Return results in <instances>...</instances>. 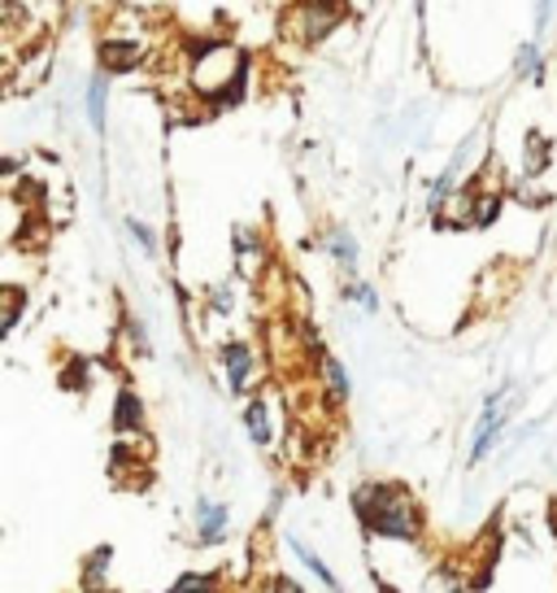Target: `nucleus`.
<instances>
[{
    "instance_id": "nucleus-1",
    "label": "nucleus",
    "mask_w": 557,
    "mask_h": 593,
    "mask_svg": "<svg viewBox=\"0 0 557 593\" xmlns=\"http://www.w3.org/2000/svg\"><path fill=\"white\" fill-rule=\"evenodd\" d=\"M353 516H357L361 532L370 541H406V545H414V541H422V528H427L422 502L397 480H361L353 489Z\"/></svg>"
},
{
    "instance_id": "nucleus-2",
    "label": "nucleus",
    "mask_w": 557,
    "mask_h": 593,
    "mask_svg": "<svg viewBox=\"0 0 557 593\" xmlns=\"http://www.w3.org/2000/svg\"><path fill=\"white\" fill-rule=\"evenodd\" d=\"M188 79H192V87L206 96L209 105H218V110L240 105L244 101V87H249V58L235 44L206 40V44L192 49Z\"/></svg>"
},
{
    "instance_id": "nucleus-3",
    "label": "nucleus",
    "mask_w": 557,
    "mask_h": 593,
    "mask_svg": "<svg viewBox=\"0 0 557 593\" xmlns=\"http://www.w3.org/2000/svg\"><path fill=\"white\" fill-rule=\"evenodd\" d=\"M345 13H348L345 0H301L292 9V18H287V35L296 44H323L345 22Z\"/></svg>"
},
{
    "instance_id": "nucleus-4",
    "label": "nucleus",
    "mask_w": 557,
    "mask_h": 593,
    "mask_svg": "<svg viewBox=\"0 0 557 593\" xmlns=\"http://www.w3.org/2000/svg\"><path fill=\"white\" fill-rule=\"evenodd\" d=\"M218 363H222V375H227V393L231 397H253V388H258V375H262V363H258V350H253V341H244V336H231V341H222L218 345Z\"/></svg>"
},
{
    "instance_id": "nucleus-5",
    "label": "nucleus",
    "mask_w": 557,
    "mask_h": 593,
    "mask_svg": "<svg viewBox=\"0 0 557 593\" xmlns=\"http://www.w3.org/2000/svg\"><path fill=\"white\" fill-rule=\"evenodd\" d=\"M509 397H514V384H505V388H496L492 397L484 402V415H480V424H475V437H471V467H480L487 454L496 449L501 441V433H505V424H509Z\"/></svg>"
},
{
    "instance_id": "nucleus-6",
    "label": "nucleus",
    "mask_w": 557,
    "mask_h": 593,
    "mask_svg": "<svg viewBox=\"0 0 557 593\" xmlns=\"http://www.w3.org/2000/svg\"><path fill=\"white\" fill-rule=\"evenodd\" d=\"M96 62H101V71L109 74V79L114 74H132L148 62V40L144 35H101Z\"/></svg>"
},
{
    "instance_id": "nucleus-7",
    "label": "nucleus",
    "mask_w": 557,
    "mask_h": 593,
    "mask_svg": "<svg viewBox=\"0 0 557 593\" xmlns=\"http://www.w3.org/2000/svg\"><path fill=\"white\" fill-rule=\"evenodd\" d=\"M192 528H197V545H201V550L227 545V537H231V507L218 502V498H197Z\"/></svg>"
},
{
    "instance_id": "nucleus-8",
    "label": "nucleus",
    "mask_w": 557,
    "mask_h": 593,
    "mask_svg": "<svg viewBox=\"0 0 557 593\" xmlns=\"http://www.w3.org/2000/svg\"><path fill=\"white\" fill-rule=\"evenodd\" d=\"M231 253H235V271H240L244 280H258V275H262V267H266V240H262L258 227L235 222V227H231Z\"/></svg>"
},
{
    "instance_id": "nucleus-9",
    "label": "nucleus",
    "mask_w": 557,
    "mask_h": 593,
    "mask_svg": "<svg viewBox=\"0 0 557 593\" xmlns=\"http://www.w3.org/2000/svg\"><path fill=\"white\" fill-rule=\"evenodd\" d=\"M318 388H323V397H327V406L332 410H340V406H348V397H353V379H348V367L336 358V354H318Z\"/></svg>"
},
{
    "instance_id": "nucleus-10",
    "label": "nucleus",
    "mask_w": 557,
    "mask_h": 593,
    "mask_svg": "<svg viewBox=\"0 0 557 593\" xmlns=\"http://www.w3.org/2000/svg\"><path fill=\"white\" fill-rule=\"evenodd\" d=\"M109 428L118 437H139L148 428V410H144V397H139L136 388H118L114 410H109Z\"/></svg>"
},
{
    "instance_id": "nucleus-11",
    "label": "nucleus",
    "mask_w": 557,
    "mask_h": 593,
    "mask_svg": "<svg viewBox=\"0 0 557 593\" xmlns=\"http://www.w3.org/2000/svg\"><path fill=\"white\" fill-rule=\"evenodd\" d=\"M244 433L258 449H271L275 445V419H271V397L266 393H253L244 397Z\"/></svg>"
},
{
    "instance_id": "nucleus-12",
    "label": "nucleus",
    "mask_w": 557,
    "mask_h": 593,
    "mask_svg": "<svg viewBox=\"0 0 557 593\" xmlns=\"http://www.w3.org/2000/svg\"><path fill=\"white\" fill-rule=\"evenodd\" d=\"M323 253L345 271V280H357V267H361V249H357V236L348 227H332L323 236Z\"/></svg>"
},
{
    "instance_id": "nucleus-13",
    "label": "nucleus",
    "mask_w": 557,
    "mask_h": 593,
    "mask_svg": "<svg viewBox=\"0 0 557 593\" xmlns=\"http://www.w3.org/2000/svg\"><path fill=\"white\" fill-rule=\"evenodd\" d=\"M287 550L296 554V563H301V568H305V572H309V576H314L323 590H327V593H345V585L336 581V572L323 563V554H318V550H309V545H305L301 537H292V532H287Z\"/></svg>"
},
{
    "instance_id": "nucleus-14",
    "label": "nucleus",
    "mask_w": 557,
    "mask_h": 593,
    "mask_svg": "<svg viewBox=\"0 0 557 593\" xmlns=\"http://www.w3.org/2000/svg\"><path fill=\"white\" fill-rule=\"evenodd\" d=\"M109 568H114V545H109V541L96 545V550H87V559H83V568H78V585H83V593H105Z\"/></svg>"
},
{
    "instance_id": "nucleus-15",
    "label": "nucleus",
    "mask_w": 557,
    "mask_h": 593,
    "mask_svg": "<svg viewBox=\"0 0 557 593\" xmlns=\"http://www.w3.org/2000/svg\"><path fill=\"white\" fill-rule=\"evenodd\" d=\"M105 118H109V74L96 71L87 83V123L92 132H105Z\"/></svg>"
},
{
    "instance_id": "nucleus-16",
    "label": "nucleus",
    "mask_w": 557,
    "mask_h": 593,
    "mask_svg": "<svg viewBox=\"0 0 557 593\" xmlns=\"http://www.w3.org/2000/svg\"><path fill=\"white\" fill-rule=\"evenodd\" d=\"M166 593H222V576L218 572H179Z\"/></svg>"
},
{
    "instance_id": "nucleus-17",
    "label": "nucleus",
    "mask_w": 557,
    "mask_h": 593,
    "mask_svg": "<svg viewBox=\"0 0 557 593\" xmlns=\"http://www.w3.org/2000/svg\"><path fill=\"white\" fill-rule=\"evenodd\" d=\"M501 210H505V197L501 193H484V184H480L475 210H471V227H492V222L501 219Z\"/></svg>"
},
{
    "instance_id": "nucleus-18",
    "label": "nucleus",
    "mask_w": 557,
    "mask_h": 593,
    "mask_svg": "<svg viewBox=\"0 0 557 593\" xmlns=\"http://www.w3.org/2000/svg\"><path fill=\"white\" fill-rule=\"evenodd\" d=\"M514 74L518 79H540L545 74V58H540V44L536 40H523V49L514 53Z\"/></svg>"
},
{
    "instance_id": "nucleus-19",
    "label": "nucleus",
    "mask_w": 557,
    "mask_h": 593,
    "mask_svg": "<svg viewBox=\"0 0 557 593\" xmlns=\"http://www.w3.org/2000/svg\"><path fill=\"white\" fill-rule=\"evenodd\" d=\"M340 296L353 301V305H361L366 314L379 310V293H375V284H366V280H345V284H340Z\"/></svg>"
},
{
    "instance_id": "nucleus-20",
    "label": "nucleus",
    "mask_w": 557,
    "mask_h": 593,
    "mask_svg": "<svg viewBox=\"0 0 557 593\" xmlns=\"http://www.w3.org/2000/svg\"><path fill=\"white\" fill-rule=\"evenodd\" d=\"M462 590H471V576H462V572H453V568L427 576V593H462Z\"/></svg>"
},
{
    "instance_id": "nucleus-21",
    "label": "nucleus",
    "mask_w": 557,
    "mask_h": 593,
    "mask_svg": "<svg viewBox=\"0 0 557 593\" xmlns=\"http://www.w3.org/2000/svg\"><path fill=\"white\" fill-rule=\"evenodd\" d=\"M549 153H554V148H549V141H545L540 132H532V136H527V175H532V179L549 166Z\"/></svg>"
},
{
    "instance_id": "nucleus-22",
    "label": "nucleus",
    "mask_w": 557,
    "mask_h": 593,
    "mask_svg": "<svg viewBox=\"0 0 557 593\" xmlns=\"http://www.w3.org/2000/svg\"><path fill=\"white\" fill-rule=\"evenodd\" d=\"M206 305L213 314H231V310H235V284H209Z\"/></svg>"
},
{
    "instance_id": "nucleus-23",
    "label": "nucleus",
    "mask_w": 557,
    "mask_h": 593,
    "mask_svg": "<svg viewBox=\"0 0 557 593\" xmlns=\"http://www.w3.org/2000/svg\"><path fill=\"white\" fill-rule=\"evenodd\" d=\"M87 363H83V358H74V363H70L66 371H62V388H74V393H87V388H92V375H87Z\"/></svg>"
},
{
    "instance_id": "nucleus-24",
    "label": "nucleus",
    "mask_w": 557,
    "mask_h": 593,
    "mask_svg": "<svg viewBox=\"0 0 557 593\" xmlns=\"http://www.w3.org/2000/svg\"><path fill=\"white\" fill-rule=\"evenodd\" d=\"M127 231H132V240L139 245V253H144V258H153V253H157V236H153V227H148L144 219H127Z\"/></svg>"
},
{
    "instance_id": "nucleus-25",
    "label": "nucleus",
    "mask_w": 557,
    "mask_h": 593,
    "mask_svg": "<svg viewBox=\"0 0 557 593\" xmlns=\"http://www.w3.org/2000/svg\"><path fill=\"white\" fill-rule=\"evenodd\" d=\"M22 305H27V293H22V289H4V332H13V327H18Z\"/></svg>"
},
{
    "instance_id": "nucleus-26",
    "label": "nucleus",
    "mask_w": 557,
    "mask_h": 593,
    "mask_svg": "<svg viewBox=\"0 0 557 593\" xmlns=\"http://www.w3.org/2000/svg\"><path fill=\"white\" fill-rule=\"evenodd\" d=\"M127 336H132V350H136L139 358L153 350V345H148V327H144L139 319H132V314H127Z\"/></svg>"
},
{
    "instance_id": "nucleus-27",
    "label": "nucleus",
    "mask_w": 557,
    "mask_h": 593,
    "mask_svg": "<svg viewBox=\"0 0 557 593\" xmlns=\"http://www.w3.org/2000/svg\"><path fill=\"white\" fill-rule=\"evenodd\" d=\"M266 593H305V585H301L296 576H287V572H275V576H271V590Z\"/></svg>"
},
{
    "instance_id": "nucleus-28",
    "label": "nucleus",
    "mask_w": 557,
    "mask_h": 593,
    "mask_svg": "<svg viewBox=\"0 0 557 593\" xmlns=\"http://www.w3.org/2000/svg\"><path fill=\"white\" fill-rule=\"evenodd\" d=\"M471 590H475V593L492 590V563H487V568H480V572L471 576Z\"/></svg>"
},
{
    "instance_id": "nucleus-29",
    "label": "nucleus",
    "mask_w": 557,
    "mask_h": 593,
    "mask_svg": "<svg viewBox=\"0 0 557 593\" xmlns=\"http://www.w3.org/2000/svg\"><path fill=\"white\" fill-rule=\"evenodd\" d=\"M379 593H397V590H392V585H379Z\"/></svg>"
},
{
    "instance_id": "nucleus-30",
    "label": "nucleus",
    "mask_w": 557,
    "mask_h": 593,
    "mask_svg": "<svg viewBox=\"0 0 557 593\" xmlns=\"http://www.w3.org/2000/svg\"><path fill=\"white\" fill-rule=\"evenodd\" d=\"M53 4H62V0H53Z\"/></svg>"
},
{
    "instance_id": "nucleus-31",
    "label": "nucleus",
    "mask_w": 557,
    "mask_h": 593,
    "mask_svg": "<svg viewBox=\"0 0 557 593\" xmlns=\"http://www.w3.org/2000/svg\"><path fill=\"white\" fill-rule=\"evenodd\" d=\"M554 528H557V523H554Z\"/></svg>"
}]
</instances>
